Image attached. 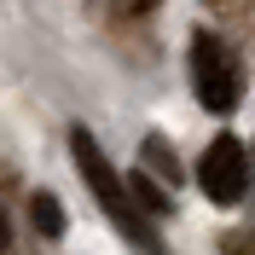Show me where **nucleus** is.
<instances>
[{
    "label": "nucleus",
    "instance_id": "nucleus-1",
    "mask_svg": "<svg viewBox=\"0 0 255 255\" xmlns=\"http://www.w3.org/2000/svg\"><path fill=\"white\" fill-rule=\"evenodd\" d=\"M70 151H76V168H81V180L93 186L99 209H105V215H111V221L122 226V232H128L133 244H139L145 255H157V250H162V244H157V226L145 221V209L133 203V197H128V180L116 174L111 162H105V151H99V139L87 133V128H70Z\"/></svg>",
    "mask_w": 255,
    "mask_h": 255
},
{
    "label": "nucleus",
    "instance_id": "nucleus-2",
    "mask_svg": "<svg viewBox=\"0 0 255 255\" xmlns=\"http://www.w3.org/2000/svg\"><path fill=\"white\" fill-rule=\"evenodd\" d=\"M197 186L209 191V203H244V191H250V151H244L238 133H221V139L203 151V162H197Z\"/></svg>",
    "mask_w": 255,
    "mask_h": 255
},
{
    "label": "nucleus",
    "instance_id": "nucleus-3",
    "mask_svg": "<svg viewBox=\"0 0 255 255\" xmlns=\"http://www.w3.org/2000/svg\"><path fill=\"white\" fill-rule=\"evenodd\" d=\"M191 81H197V99L209 111H232L238 105V76H232V58L209 29L191 35Z\"/></svg>",
    "mask_w": 255,
    "mask_h": 255
},
{
    "label": "nucleus",
    "instance_id": "nucleus-4",
    "mask_svg": "<svg viewBox=\"0 0 255 255\" xmlns=\"http://www.w3.org/2000/svg\"><path fill=\"white\" fill-rule=\"evenodd\" d=\"M35 221H41V232H47V238H58V232H64V215H58V203H52L47 191L35 197Z\"/></svg>",
    "mask_w": 255,
    "mask_h": 255
},
{
    "label": "nucleus",
    "instance_id": "nucleus-5",
    "mask_svg": "<svg viewBox=\"0 0 255 255\" xmlns=\"http://www.w3.org/2000/svg\"><path fill=\"white\" fill-rule=\"evenodd\" d=\"M145 151H151V168H162V174H168V186H174V180H180V168H174V157H168V151H162L157 139L145 145Z\"/></svg>",
    "mask_w": 255,
    "mask_h": 255
},
{
    "label": "nucleus",
    "instance_id": "nucleus-6",
    "mask_svg": "<svg viewBox=\"0 0 255 255\" xmlns=\"http://www.w3.org/2000/svg\"><path fill=\"white\" fill-rule=\"evenodd\" d=\"M6 238H12V226H6V215H0V255H6Z\"/></svg>",
    "mask_w": 255,
    "mask_h": 255
},
{
    "label": "nucleus",
    "instance_id": "nucleus-7",
    "mask_svg": "<svg viewBox=\"0 0 255 255\" xmlns=\"http://www.w3.org/2000/svg\"><path fill=\"white\" fill-rule=\"evenodd\" d=\"M133 6H151V0H133Z\"/></svg>",
    "mask_w": 255,
    "mask_h": 255
}]
</instances>
